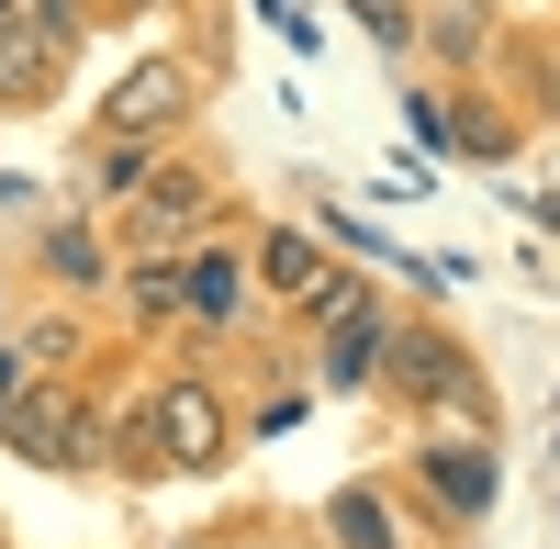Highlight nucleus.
<instances>
[{
    "label": "nucleus",
    "instance_id": "obj_15",
    "mask_svg": "<svg viewBox=\"0 0 560 549\" xmlns=\"http://www.w3.org/2000/svg\"><path fill=\"white\" fill-rule=\"evenodd\" d=\"M12 12H23V0H0V23H12Z\"/></svg>",
    "mask_w": 560,
    "mask_h": 549
},
{
    "label": "nucleus",
    "instance_id": "obj_7",
    "mask_svg": "<svg viewBox=\"0 0 560 549\" xmlns=\"http://www.w3.org/2000/svg\"><path fill=\"white\" fill-rule=\"evenodd\" d=\"M202 202H213V179H202V168H158V202H135V247L179 236V224H191Z\"/></svg>",
    "mask_w": 560,
    "mask_h": 549
},
{
    "label": "nucleus",
    "instance_id": "obj_4",
    "mask_svg": "<svg viewBox=\"0 0 560 549\" xmlns=\"http://www.w3.org/2000/svg\"><path fill=\"white\" fill-rule=\"evenodd\" d=\"M12 437H23V460H90V437H102V427H90L68 393H45V404L12 416Z\"/></svg>",
    "mask_w": 560,
    "mask_h": 549
},
{
    "label": "nucleus",
    "instance_id": "obj_9",
    "mask_svg": "<svg viewBox=\"0 0 560 549\" xmlns=\"http://www.w3.org/2000/svg\"><path fill=\"white\" fill-rule=\"evenodd\" d=\"M179 303H191V314H213V326H224V314L247 303V269H236V258L213 247V258H191V269H179Z\"/></svg>",
    "mask_w": 560,
    "mask_h": 549
},
{
    "label": "nucleus",
    "instance_id": "obj_10",
    "mask_svg": "<svg viewBox=\"0 0 560 549\" xmlns=\"http://www.w3.org/2000/svg\"><path fill=\"white\" fill-rule=\"evenodd\" d=\"M337 538H348V549H393V516H382V493H359V482H348V493H337Z\"/></svg>",
    "mask_w": 560,
    "mask_h": 549
},
{
    "label": "nucleus",
    "instance_id": "obj_6",
    "mask_svg": "<svg viewBox=\"0 0 560 549\" xmlns=\"http://www.w3.org/2000/svg\"><path fill=\"white\" fill-rule=\"evenodd\" d=\"M382 314H370V303H337V348H325V393H359L370 371H382Z\"/></svg>",
    "mask_w": 560,
    "mask_h": 549
},
{
    "label": "nucleus",
    "instance_id": "obj_8",
    "mask_svg": "<svg viewBox=\"0 0 560 549\" xmlns=\"http://www.w3.org/2000/svg\"><path fill=\"white\" fill-rule=\"evenodd\" d=\"M68 45L57 34H34V23H0V102H34V79L57 68Z\"/></svg>",
    "mask_w": 560,
    "mask_h": 549
},
{
    "label": "nucleus",
    "instance_id": "obj_5",
    "mask_svg": "<svg viewBox=\"0 0 560 549\" xmlns=\"http://www.w3.org/2000/svg\"><path fill=\"white\" fill-rule=\"evenodd\" d=\"M415 471L438 482L448 516H482V505H493V460H482V448H459V437H448V448H415Z\"/></svg>",
    "mask_w": 560,
    "mask_h": 549
},
{
    "label": "nucleus",
    "instance_id": "obj_11",
    "mask_svg": "<svg viewBox=\"0 0 560 549\" xmlns=\"http://www.w3.org/2000/svg\"><path fill=\"white\" fill-rule=\"evenodd\" d=\"M45 258H57V281H102V236H90V224H57Z\"/></svg>",
    "mask_w": 560,
    "mask_h": 549
},
{
    "label": "nucleus",
    "instance_id": "obj_1",
    "mask_svg": "<svg viewBox=\"0 0 560 549\" xmlns=\"http://www.w3.org/2000/svg\"><path fill=\"white\" fill-rule=\"evenodd\" d=\"M135 448H158V460H179V471H202L213 448H224V416H213V393L202 382H168L147 416H135Z\"/></svg>",
    "mask_w": 560,
    "mask_h": 549
},
{
    "label": "nucleus",
    "instance_id": "obj_14",
    "mask_svg": "<svg viewBox=\"0 0 560 549\" xmlns=\"http://www.w3.org/2000/svg\"><path fill=\"white\" fill-rule=\"evenodd\" d=\"M359 23L382 34V45H404V0H359Z\"/></svg>",
    "mask_w": 560,
    "mask_h": 549
},
{
    "label": "nucleus",
    "instance_id": "obj_2",
    "mask_svg": "<svg viewBox=\"0 0 560 549\" xmlns=\"http://www.w3.org/2000/svg\"><path fill=\"white\" fill-rule=\"evenodd\" d=\"M179 113H191V79H179V68H135V79L113 90L102 124H113V135H168Z\"/></svg>",
    "mask_w": 560,
    "mask_h": 549
},
{
    "label": "nucleus",
    "instance_id": "obj_13",
    "mask_svg": "<svg viewBox=\"0 0 560 549\" xmlns=\"http://www.w3.org/2000/svg\"><path fill=\"white\" fill-rule=\"evenodd\" d=\"M79 12H90V0H34V34H57V45H79Z\"/></svg>",
    "mask_w": 560,
    "mask_h": 549
},
{
    "label": "nucleus",
    "instance_id": "obj_3",
    "mask_svg": "<svg viewBox=\"0 0 560 549\" xmlns=\"http://www.w3.org/2000/svg\"><path fill=\"white\" fill-rule=\"evenodd\" d=\"M382 359H393L404 393H427V404H471V371H459L448 337H382Z\"/></svg>",
    "mask_w": 560,
    "mask_h": 549
},
{
    "label": "nucleus",
    "instance_id": "obj_12",
    "mask_svg": "<svg viewBox=\"0 0 560 549\" xmlns=\"http://www.w3.org/2000/svg\"><path fill=\"white\" fill-rule=\"evenodd\" d=\"M179 303V269H158V258H135V314H168Z\"/></svg>",
    "mask_w": 560,
    "mask_h": 549
}]
</instances>
